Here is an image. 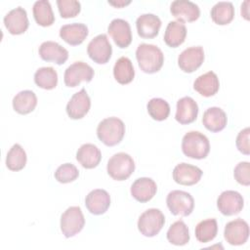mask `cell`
<instances>
[{
	"label": "cell",
	"instance_id": "cell-30",
	"mask_svg": "<svg viewBox=\"0 0 250 250\" xmlns=\"http://www.w3.org/2000/svg\"><path fill=\"white\" fill-rule=\"evenodd\" d=\"M212 21L219 25L229 24L234 18V8L231 2H218L210 12Z\"/></svg>",
	"mask_w": 250,
	"mask_h": 250
},
{
	"label": "cell",
	"instance_id": "cell-5",
	"mask_svg": "<svg viewBox=\"0 0 250 250\" xmlns=\"http://www.w3.org/2000/svg\"><path fill=\"white\" fill-rule=\"evenodd\" d=\"M165 224L163 213L156 208H150L145 211L138 220L139 231L146 237H153L159 233Z\"/></svg>",
	"mask_w": 250,
	"mask_h": 250
},
{
	"label": "cell",
	"instance_id": "cell-21",
	"mask_svg": "<svg viewBox=\"0 0 250 250\" xmlns=\"http://www.w3.org/2000/svg\"><path fill=\"white\" fill-rule=\"evenodd\" d=\"M136 26L139 36L151 39L158 35L161 27V21L156 15L143 14L137 19Z\"/></svg>",
	"mask_w": 250,
	"mask_h": 250
},
{
	"label": "cell",
	"instance_id": "cell-31",
	"mask_svg": "<svg viewBox=\"0 0 250 250\" xmlns=\"http://www.w3.org/2000/svg\"><path fill=\"white\" fill-rule=\"evenodd\" d=\"M32 13L35 21L41 26H50L55 21V16L51 4L47 0L36 1L33 4Z\"/></svg>",
	"mask_w": 250,
	"mask_h": 250
},
{
	"label": "cell",
	"instance_id": "cell-14",
	"mask_svg": "<svg viewBox=\"0 0 250 250\" xmlns=\"http://www.w3.org/2000/svg\"><path fill=\"white\" fill-rule=\"evenodd\" d=\"M91 100L84 88L75 93L66 104V113L71 119H81L90 110Z\"/></svg>",
	"mask_w": 250,
	"mask_h": 250
},
{
	"label": "cell",
	"instance_id": "cell-6",
	"mask_svg": "<svg viewBox=\"0 0 250 250\" xmlns=\"http://www.w3.org/2000/svg\"><path fill=\"white\" fill-rule=\"evenodd\" d=\"M166 203L170 212L175 216L187 217L192 213L194 208V199L191 194L179 189L168 193Z\"/></svg>",
	"mask_w": 250,
	"mask_h": 250
},
{
	"label": "cell",
	"instance_id": "cell-7",
	"mask_svg": "<svg viewBox=\"0 0 250 250\" xmlns=\"http://www.w3.org/2000/svg\"><path fill=\"white\" fill-rule=\"evenodd\" d=\"M85 226V218L78 206L68 207L61 216V230L66 237H72L80 232Z\"/></svg>",
	"mask_w": 250,
	"mask_h": 250
},
{
	"label": "cell",
	"instance_id": "cell-26",
	"mask_svg": "<svg viewBox=\"0 0 250 250\" xmlns=\"http://www.w3.org/2000/svg\"><path fill=\"white\" fill-rule=\"evenodd\" d=\"M219 78L213 71H208L198 76L193 83V89L203 97L214 96L219 91Z\"/></svg>",
	"mask_w": 250,
	"mask_h": 250
},
{
	"label": "cell",
	"instance_id": "cell-18",
	"mask_svg": "<svg viewBox=\"0 0 250 250\" xmlns=\"http://www.w3.org/2000/svg\"><path fill=\"white\" fill-rule=\"evenodd\" d=\"M85 206L91 214L102 215L105 213L110 206V196L104 189H94L87 194Z\"/></svg>",
	"mask_w": 250,
	"mask_h": 250
},
{
	"label": "cell",
	"instance_id": "cell-39",
	"mask_svg": "<svg viewBox=\"0 0 250 250\" xmlns=\"http://www.w3.org/2000/svg\"><path fill=\"white\" fill-rule=\"evenodd\" d=\"M233 176L236 182L243 186L250 185V164L247 161L239 162L233 170Z\"/></svg>",
	"mask_w": 250,
	"mask_h": 250
},
{
	"label": "cell",
	"instance_id": "cell-17",
	"mask_svg": "<svg viewBox=\"0 0 250 250\" xmlns=\"http://www.w3.org/2000/svg\"><path fill=\"white\" fill-rule=\"evenodd\" d=\"M203 172L200 168L188 163H180L173 170V179L177 184L183 186H192L197 184Z\"/></svg>",
	"mask_w": 250,
	"mask_h": 250
},
{
	"label": "cell",
	"instance_id": "cell-34",
	"mask_svg": "<svg viewBox=\"0 0 250 250\" xmlns=\"http://www.w3.org/2000/svg\"><path fill=\"white\" fill-rule=\"evenodd\" d=\"M26 153L21 145L15 144L7 153L6 166L11 171H21L26 164Z\"/></svg>",
	"mask_w": 250,
	"mask_h": 250
},
{
	"label": "cell",
	"instance_id": "cell-16",
	"mask_svg": "<svg viewBox=\"0 0 250 250\" xmlns=\"http://www.w3.org/2000/svg\"><path fill=\"white\" fill-rule=\"evenodd\" d=\"M4 24L8 31L13 35L24 33L29 25L26 11L21 7H17L11 10L4 17Z\"/></svg>",
	"mask_w": 250,
	"mask_h": 250
},
{
	"label": "cell",
	"instance_id": "cell-38",
	"mask_svg": "<svg viewBox=\"0 0 250 250\" xmlns=\"http://www.w3.org/2000/svg\"><path fill=\"white\" fill-rule=\"evenodd\" d=\"M57 5L60 15L63 19L74 18L81 11L80 2L76 0H58Z\"/></svg>",
	"mask_w": 250,
	"mask_h": 250
},
{
	"label": "cell",
	"instance_id": "cell-23",
	"mask_svg": "<svg viewBox=\"0 0 250 250\" xmlns=\"http://www.w3.org/2000/svg\"><path fill=\"white\" fill-rule=\"evenodd\" d=\"M198 105L190 97H184L177 102L175 118L180 124H190L197 118Z\"/></svg>",
	"mask_w": 250,
	"mask_h": 250
},
{
	"label": "cell",
	"instance_id": "cell-1",
	"mask_svg": "<svg viewBox=\"0 0 250 250\" xmlns=\"http://www.w3.org/2000/svg\"><path fill=\"white\" fill-rule=\"evenodd\" d=\"M136 59L141 70L151 74L160 70L164 62L162 51L155 45L142 43L136 50Z\"/></svg>",
	"mask_w": 250,
	"mask_h": 250
},
{
	"label": "cell",
	"instance_id": "cell-19",
	"mask_svg": "<svg viewBox=\"0 0 250 250\" xmlns=\"http://www.w3.org/2000/svg\"><path fill=\"white\" fill-rule=\"evenodd\" d=\"M38 53L43 61L53 62L57 64H62L68 59V51L55 41L43 42L39 47Z\"/></svg>",
	"mask_w": 250,
	"mask_h": 250
},
{
	"label": "cell",
	"instance_id": "cell-9",
	"mask_svg": "<svg viewBox=\"0 0 250 250\" xmlns=\"http://www.w3.org/2000/svg\"><path fill=\"white\" fill-rule=\"evenodd\" d=\"M94 69L84 62H74L64 71L63 81L67 87H76L82 81L90 82L94 77Z\"/></svg>",
	"mask_w": 250,
	"mask_h": 250
},
{
	"label": "cell",
	"instance_id": "cell-25",
	"mask_svg": "<svg viewBox=\"0 0 250 250\" xmlns=\"http://www.w3.org/2000/svg\"><path fill=\"white\" fill-rule=\"evenodd\" d=\"M76 159L82 167L93 169L100 164L102 160V152L97 146L93 144H84L78 148Z\"/></svg>",
	"mask_w": 250,
	"mask_h": 250
},
{
	"label": "cell",
	"instance_id": "cell-33",
	"mask_svg": "<svg viewBox=\"0 0 250 250\" xmlns=\"http://www.w3.org/2000/svg\"><path fill=\"white\" fill-rule=\"evenodd\" d=\"M35 84L45 90H52L58 84V73L51 66L40 67L34 73Z\"/></svg>",
	"mask_w": 250,
	"mask_h": 250
},
{
	"label": "cell",
	"instance_id": "cell-3",
	"mask_svg": "<svg viewBox=\"0 0 250 250\" xmlns=\"http://www.w3.org/2000/svg\"><path fill=\"white\" fill-rule=\"evenodd\" d=\"M182 150L189 158L203 159L207 157L210 151V143L204 134L198 131H190L182 140Z\"/></svg>",
	"mask_w": 250,
	"mask_h": 250
},
{
	"label": "cell",
	"instance_id": "cell-32",
	"mask_svg": "<svg viewBox=\"0 0 250 250\" xmlns=\"http://www.w3.org/2000/svg\"><path fill=\"white\" fill-rule=\"evenodd\" d=\"M168 241L177 246L186 245L189 241L188 228L184 221L179 220L173 223L166 233Z\"/></svg>",
	"mask_w": 250,
	"mask_h": 250
},
{
	"label": "cell",
	"instance_id": "cell-22",
	"mask_svg": "<svg viewBox=\"0 0 250 250\" xmlns=\"http://www.w3.org/2000/svg\"><path fill=\"white\" fill-rule=\"evenodd\" d=\"M88 27L81 22L64 24L60 28V37L71 46L80 45L88 36Z\"/></svg>",
	"mask_w": 250,
	"mask_h": 250
},
{
	"label": "cell",
	"instance_id": "cell-15",
	"mask_svg": "<svg viewBox=\"0 0 250 250\" xmlns=\"http://www.w3.org/2000/svg\"><path fill=\"white\" fill-rule=\"evenodd\" d=\"M170 12L179 21L191 22L196 21L200 16L199 7L188 0H176L170 6Z\"/></svg>",
	"mask_w": 250,
	"mask_h": 250
},
{
	"label": "cell",
	"instance_id": "cell-11",
	"mask_svg": "<svg viewBox=\"0 0 250 250\" xmlns=\"http://www.w3.org/2000/svg\"><path fill=\"white\" fill-rule=\"evenodd\" d=\"M204 61V51L201 46H193L184 50L178 57L179 67L187 73H191L201 66Z\"/></svg>",
	"mask_w": 250,
	"mask_h": 250
},
{
	"label": "cell",
	"instance_id": "cell-2",
	"mask_svg": "<svg viewBox=\"0 0 250 250\" xmlns=\"http://www.w3.org/2000/svg\"><path fill=\"white\" fill-rule=\"evenodd\" d=\"M124 135V122L114 116L103 119L97 127V136L99 140L107 146L118 145L123 140Z\"/></svg>",
	"mask_w": 250,
	"mask_h": 250
},
{
	"label": "cell",
	"instance_id": "cell-37",
	"mask_svg": "<svg viewBox=\"0 0 250 250\" xmlns=\"http://www.w3.org/2000/svg\"><path fill=\"white\" fill-rule=\"evenodd\" d=\"M79 176V171L75 165L64 163L58 167L55 172V179L62 184H67L75 181Z\"/></svg>",
	"mask_w": 250,
	"mask_h": 250
},
{
	"label": "cell",
	"instance_id": "cell-41",
	"mask_svg": "<svg viewBox=\"0 0 250 250\" xmlns=\"http://www.w3.org/2000/svg\"><path fill=\"white\" fill-rule=\"evenodd\" d=\"M108 3L114 7H117V8H120V7H123V6H126L128 4L131 3V1H116V2H112V1H108Z\"/></svg>",
	"mask_w": 250,
	"mask_h": 250
},
{
	"label": "cell",
	"instance_id": "cell-13",
	"mask_svg": "<svg viewBox=\"0 0 250 250\" xmlns=\"http://www.w3.org/2000/svg\"><path fill=\"white\" fill-rule=\"evenodd\" d=\"M107 32L117 47L127 48L132 42V31L129 22L122 19H114L110 21Z\"/></svg>",
	"mask_w": 250,
	"mask_h": 250
},
{
	"label": "cell",
	"instance_id": "cell-12",
	"mask_svg": "<svg viewBox=\"0 0 250 250\" xmlns=\"http://www.w3.org/2000/svg\"><path fill=\"white\" fill-rule=\"evenodd\" d=\"M224 237L230 245H242L249 237V226L242 219L229 222L224 230Z\"/></svg>",
	"mask_w": 250,
	"mask_h": 250
},
{
	"label": "cell",
	"instance_id": "cell-35",
	"mask_svg": "<svg viewBox=\"0 0 250 250\" xmlns=\"http://www.w3.org/2000/svg\"><path fill=\"white\" fill-rule=\"evenodd\" d=\"M218 233L216 219H207L199 222L195 227V237L199 242L206 243L213 240Z\"/></svg>",
	"mask_w": 250,
	"mask_h": 250
},
{
	"label": "cell",
	"instance_id": "cell-24",
	"mask_svg": "<svg viewBox=\"0 0 250 250\" xmlns=\"http://www.w3.org/2000/svg\"><path fill=\"white\" fill-rule=\"evenodd\" d=\"M227 122L228 117L226 112L217 106L207 108L202 116V123L204 127L213 133L224 130L227 126Z\"/></svg>",
	"mask_w": 250,
	"mask_h": 250
},
{
	"label": "cell",
	"instance_id": "cell-10",
	"mask_svg": "<svg viewBox=\"0 0 250 250\" xmlns=\"http://www.w3.org/2000/svg\"><path fill=\"white\" fill-rule=\"evenodd\" d=\"M244 206L242 195L235 190H225L217 199V207L225 216H232L240 213Z\"/></svg>",
	"mask_w": 250,
	"mask_h": 250
},
{
	"label": "cell",
	"instance_id": "cell-28",
	"mask_svg": "<svg viewBox=\"0 0 250 250\" xmlns=\"http://www.w3.org/2000/svg\"><path fill=\"white\" fill-rule=\"evenodd\" d=\"M37 105V97L30 90H23L18 93L13 99V108L20 114L32 112Z\"/></svg>",
	"mask_w": 250,
	"mask_h": 250
},
{
	"label": "cell",
	"instance_id": "cell-40",
	"mask_svg": "<svg viewBox=\"0 0 250 250\" xmlns=\"http://www.w3.org/2000/svg\"><path fill=\"white\" fill-rule=\"evenodd\" d=\"M249 135H250V129L247 127L243 130H241L237 137H236V147L237 149L243 153L248 155L250 153V146H249Z\"/></svg>",
	"mask_w": 250,
	"mask_h": 250
},
{
	"label": "cell",
	"instance_id": "cell-20",
	"mask_svg": "<svg viewBox=\"0 0 250 250\" xmlns=\"http://www.w3.org/2000/svg\"><path fill=\"white\" fill-rule=\"evenodd\" d=\"M131 194L139 202L145 203L153 198L157 191L156 183L146 177L137 179L131 186Z\"/></svg>",
	"mask_w": 250,
	"mask_h": 250
},
{
	"label": "cell",
	"instance_id": "cell-4",
	"mask_svg": "<svg viewBox=\"0 0 250 250\" xmlns=\"http://www.w3.org/2000/svg\"><path fill=\"white\" fill-rule=\"evenodd\" d=\"M106 171L113 180L124 181L135 171V162L128 153L118 152L109 158Z\"/></svg>",
	"mask_w": 250,
	"mask_h": 250
},
{
	"label": "cell",
	"instance_id": "cell-8",
	"mask_svg": "<svg viewBox=\"0 0 250 250\" xmlns=\"http://www.w3.org/2000/svg\"><path fill=\"white\" fill-rule=\"evenodd\" d=\"M87 53L92 61L99 64L106 63L112 54V47L106 34H99L94 37L87 46Z\"/></svg>",
	"mask_w": 250,
	"mask_h": 250
},
{
	"label": "cell",
	"instance_id": "cell-29",
	"mask_svg": "<svg viewBox=\"0 0 250 250\" xmlns=\"http://www.w3.org/2000/svg\"><path fill=\"white\" fill-rule=\"evenodd\" d=\"M113 76L115 80L122 84H129L135 77V70L131 60L127 57L119 58L113 66Z\"/></svg>",
	"mask_w": 250,
	"mask_h": 250
},
{
	"label": "cell",
	"instance_id": "cell-27",
	"mask_svg": "<svg viewBox=\"0 0 250 250\" xmlns=\"http://www.w3.org/2000/svg\"><path fill=\"white\" fill-rule=\"evenodd\" d=\"M187 27L184 22L179 21H170L164 33V42L171 48H177L185 42Z\"/></svg>",
	"mask_w": 250,
	"mask_h": 250
},
{
	"label": "cell",
	"instance_id": "cell-36",
	"mask_svg": "<svg viewBox=\"0 0 250 250\" xmlns=\"http://www.w3.org/2000/svg\"><path fill=\"white\" fill-rule=\"evenodd\" d=\"M147 112L150 117L156 121L167 119L170 114L169 104L161 98H153L146 104Z\"/></svg>",
	"mask_w": 250,
	"mask_h": 250
}]
</instances>
